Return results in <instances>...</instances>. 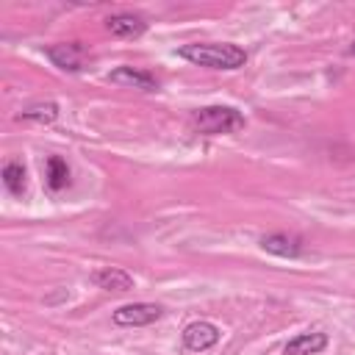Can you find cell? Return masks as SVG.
<instances>
[{
    "instance_id": "obj_13",
    "label": "cell",
    "mask_w": 355,
    "mask_h": 355,
    "mask_svg": "<svg viewBox=\"0 0 355 355\" xmlns=\"http://www.w3.org/2000/svg\"><path fill=\"white\" fill-rule=\"evenodd\" d=\"M55 116H58L55 103H36V105H31L19 114V119H31V122H53Z\"/></svg>"
},
{
    "instance_id": "obj_14",
    "label": "cell",
    "mask_w": 355,
    "mask_h": 355,
    "mask_svg": "<svg viewBox=\"0 0 355 355\" xmlns=\"http://www.w3.org/2000/svg\"><path fill=\"white\" fill-rule=\"evenodd\" d=\"M347 53H349V55H355V42H352V44L347 47Z\"/></svg>"
},
{
    "instance_id": "obj_4",
    "label": "cell",
    "mask_w": 355,
    "mask_h": 355,
    "mask_svg": "<svg viewBox=\"0 0 355 355\" xmlns=\"http://www.w3.org/2000/svg\"><path fill=\"white\" fill-rule=\"evenodd\" d=\"M47 58L67 69V72H80L86 64V47L80 42H61V44H50L47 47Z\"/></svg>"
},
{
    "instance_id": "obj_11",
    "label": "cell",
    "mask_w": 355,
    "mask_h": 355,
    "mask_svg": "<svg viewBox=\"0 0 355 355\" xmlns=\"http://www.w3.org/2000/svg\"><path fill=\"white\" fill-rule=\"evenodd\" d=\"M47 189L50 191H61V189H67L69 186V166H67V161L61 158V155H50L47 158Z\"/></svg>"
},
{
    "instance_id": "obj_6",
    "label": "cell",
    "mask_w": 355,
    "mask_h": 355,
    "mask_svg": "<svg viewBox=\"0 0 355 355\" xmlns=\"http://www.w3.org/2000/svg\"><path fill=\"white\" fill-rule=\"evenodd\" d=\"M108 80H111V83H119V86L141 89V92H155V89H158V80H155L150 72L133 69V67H116L114 72H108Z\"/></svg>"
},
{
    "instance_id": "obj_2",
    "label": "cell",
    "mask_w": 355,
    "mask_h": 355,
    "mask_svg": "<svg viewBox=\"0 0 355 355\" xmlns=\"http://www.w3.org/2000/svg\"><path fill=\"white\" fill-rule=\"evenodd\" d=\"M191 125L205 136L236 133L244 128V114L230 108V105H205V108L191 114Z\"/></svg>"
},
{
    "instance_id": "obj_10",
    "label": "cell",
    "mask_w": 355,
    "mask_h": 355,
    "mask_svg": "<svg viewBox=\"0 0 355 355\" xmlns=\"http://www.w3.org/2000/svg\"><path fill=\"white\" fill-rule=\"evenodd\" d=\"M261 247L272 255H280V258H297L300 255V239L294 236H286V233H272V236H263L261 239Z\"/></svg>"
},
{
    "instance_id": "obj_12",
    "label": "cell",
    "mask_w": 355,
    "mask_h": 355,
    "mask_svg": "<svg viewBox=\"0 0 355 355\" xmlns=\"http://www.w3.org/2000/svg\"><path fill=\"white\" fill-rule=\"evenodd\" d=\"M3 183H6V189L11 191V194H22L25 191V166L19 164V161H8L6 166H3Z\"/></svg>"
},
{
    "instance_id": "obj_7",
    "label": "cell",
    "mask_w": 355,
    "mask_h": 355,
    "mask_svg": "<svg viewBox=\"0 0 355 355\" xmlns=\"http://www.w3.org/2000/svg\"><path fill=\"white\" fill-rule=\"evenodd\" d=\"M105 28L114 33V36H122V39H136L147 31V22L136 14H114L105 19Z\"/></svg>"
},
{
    "instance_id": "obj_1",
    "label": "cell",
    "mask_w": 355,
    "mask_h": 355,
    "mask_svg": "<svg viewBox=\"0 0 355 355\" xmlns=\"http://www.w3.org/2000/svg\"><path fill=\"white\" fill-rule=\"evenodd\" d=\"M180 58L197 64V67H208V69H239L247 61V53L239 44H227V42H194V44H183L178 50Z\"/></svg>"
},
{
    "instance_id": "obj_5",
    "label": "cell",
    "mask_w": 355,
    "mask_h": 355,
    "mask_svg": "<svg viewBox=\"0 0 355 355\" xmlns=\"http://www.w3.org/2000/svg\"><path fill=\"white\" fill-rule=\"evenodd\" d=\"M216 341H219V330H216V324H211V322H191V324H186V330H183V344H186V349H191V352H205V349H211Z\"/></svg>"
},
{
    "instance_id": "obj_3",
    "label": "cell",
    "mask_w": 355,
    "mask_h": 355,
    "mask_svg": "<svg viewBox=\"0 0 355 355\" xmlns=\"http://www.w3.org/2000/svg\"><path fill=\"white\" fill-rule=\"evenodd\" d=\"M161 313H164V308L155 302H130V305H122L114 311V322L122 327H141V324L158 322Z\"/></svg>"
},
{
    "instance_id": "obj_9",
    "label": "cell",
    "mask_w": 355,
    "mask_h": 355,
    "mask_svg": "<svg viewBox=\"0 0 355 355\" xmlns=\"http://www.w3.org/2000/svg\"><path fill=\"white\" fill-rule=\"evenodd\" d=\"M327 347V336L324 333H300L297 338H291L286 344V355H316Z\"/></svg>"
},
{
    "instance_id": "obj_8",
    "label": "cell",
    "mask_w": 355,
    "mask_h": 355,
    "mask_svg": "<svg viewBox=\"0 0 355 355\" xmlns=\"http://www.w3.org/2000/svg\"><path fill=\"white\" fill-rule=\"evenodd\" d=\"M92 280L105 291H130L133 288V277L125 269H116V266H105V269L94 272Z\"/></svg>"
}]
</instances>
